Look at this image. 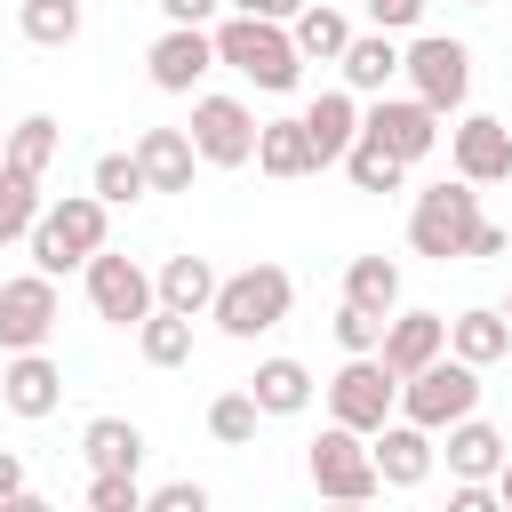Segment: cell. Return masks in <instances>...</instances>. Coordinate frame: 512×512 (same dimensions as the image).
Returning <instances> with one entry per match:
<instances>
[{
	"label": "cell",
	"mask_w": 512,
	"mask_h": 512,
	"mask_svg": "<svg viewBox=\"0 0 512 512\" xmlns=\"http://www.w3.org/2000/svg\"><path fill=\"white\" fill-rule=\"evenodd\" d=\"M344 304L368 312V320H392L400 312V264L392 256H352L344 264Z\"/></svg>",
	"instance_id": "83f0119b"
},
{
	"label": "cell",
	"mask_w": 512,
	"mask_h": 512,
	"mask_svg": "<svg viewBox=\"0 0 512 512\" xmlns=\"http://www.w3.org/2000/svg\"><path fill=\"white\" fill-rule=\"evenodd\" d=\"M0 152H8V128H0Z\"/></svg>",
	"instance_id": "681fc988"
},
{
	"label": "cell",
	"mask_w": 512,
	"mask_h": 512,
	"mask_svg": "<svg viewBox=\"0 0 512 512\" xmlns=\"http://www.w3.org/2000/svg\"><path fill=\"white\" fill-rule=\"evenodd\" d=\"M288 304H296L288 264H248V272H224V280H216L208 320H216L232 344H256V336H272V328L288 320Z\"/></svg>",
	"instance_id": "7a4b0ae2"
},
{
	"label": "cell",
	"mask_w": 512,
	"mask_h": 512,
	"mask_svg": "<svg viewBox=\"0 0 512 512\" xmlns=\"http://www.w3.org/2000/svg\"><path fill=\"white\" fill-rule=\"evenodd\" d=\"M80 280H88V312L96 320H112V328H144L160 304H152V272L136 264V256H88L80 264Z\"/></svg>",
	"instance_id": "30bf717a"
},
{
	"label": "cell",
	"mask_w": 512,
	"mask_h": 512,
	"mask_svg": "<svg viewBox=\"0 0 512 512\" xmlns=\"http://www.w3.org/2000/svg\"><path fill=\"white\" fill-rule=\"evenodd\" d=\"M0 512H56V504H48V496H32V488H24V496H8V504H0Z\"/></svg>",
	"instance_id": "ee69618b"
},
{
	"label": "cell",
	"mask_w": 512,
	"mask_h": 512,
	"mask_svg": "<svg viewBox=\"0 0 512 512\" xmlns=\"http://www.w3.org/2000/svg\"><path fill=\"white\" fill-rule=\"evenodd\" d=\"M88 192H96L104 208H128V200H144L136 152H96V168H88Z\"/></svg>",
	"instance_id": "d6a6232c"
},
{
	"label": "cell",
	"mask_w": 512,
	"mask_h": 512,
	"mask_svg": "<svg viewBox=\"0 0 512 512\" xmlns=\"http://www.w3.org/2000/svg\"><path fill=\"white\" fill-rule=\"evenodd\" d=\"M336 344H344V360H376V344H384V320H368V312H352V304H336Z\"/></svg>",
	"instance_id": "d590c367"
},
{
	"label": "cell",
	"mask_w": 512,
	"mask_h": 512,
	"mask_svg": "<svg viewBox=\"0 0 512 512\" xmlns=\"http://www.w3.org/2000/svg\"><path fill=\"white\" fill-rule=\"evenodd\" d=\"M256 168H264V176H280V184H296V176H320L304 120H256Z\"/></svg>",
	"instance_id": "484cf974"
},
{
	"label": "cell",
	"mask_w": 512,
	"mask_h": 512,
	"mask_svg": "<svg viewBox=\"0 0 512 512\" xmlns=\"http://www.w3.org/2000/svg\"><path fill=\"white\" fill-rule=\"evenodd\" d=\"M304 472H312V488H320V504H368L384 480H376V464H368V440L360 432H344V424H328L312 448H304Z\"/></svg>",
	"instance_id": "9c48e42d"
},
{
	"label": "cell",
	"mask_w": 512,
	"mask_h": 512,
	"mask_svg": "<svg viewBox=\"0 0 512 512\" xmlns=\"http://www.w3.org/2000/svg\"><path fill=\"white\" fill-rule=\"evenodd\" d=\"M56 320H64V304H56V280H40V272H16V280H0V352H8V360H16V352H48Z\"/></svg>",
	"instance_id": "8fae6325"
},
{
	"label": "cell",
	"mask_w": 512,
	"mask_h": 512,
	"mask_svg": "<svg viewBox=\"0 0 512 512\" xmlns=\"http://www.w3.org/2000/svg\"><path fill=\"white\" fill-rule=\"evenodd\" d=\"M80 456H88V472H120V480H136V472H144V424H128V416H88Z\"/></svg>",
	"instance_id": "7402d4cb"
},
{
	"label": "cell",
	"mask_w": 512,
	"mask_h": 512,
	"mask_svg": "<svg viewBox=\"0 0 512 512\" xmlns=\"http://www.w3.org/2000/svg\"><path fill=\"white\" fill-rule=\"evenodd\" d=\"M0 408L24 416V424L56 416V408H64V368H56L48 352H16V360L0 368Z\"/></svg>",
	"instance_id": "2e32d148"
},
{
	"label": "cell",
	"mask_w": 512,
	"mask_h": 512,
	"mask_svg": "<svg viewBox=\"0 0 512 512\" xmlns=\"http://www.w3.org/2000/svg\"><path fill=\"white\" fill-rule=\"evenodd\" d=\"M240 392L256 400V416H304L312 408V368L288 360V352H272V360H256V376Z\"/></svg>",
	"instance_id": "44dd1931"
},
{
	"label": "cell",
	"mask_w": 512,
	"mask_h": 512,
	"mask_svg": "<svg viewBox=\"0 0 512 512\" xmlns=\"http://www.w3.org/2000/svg\"><path fill=\"white\" fill-rule=\"evenodd\" d=\"M344 176H352V184H360V192H400V184H408V168H400V160H392V152H376V144H368V136H360V144H352V152H344Z\"/></svg>",
	"instance_id": "836d02e7"
},
{
	"label": "cell",
	"mask_w": 512,
	"mask_h": 512,
	"mask_svg": "<svg viewBox=\"0 0 512 512\" xmlns=\"http://www.w3.org/2000/svg\"><path fill=\"white\" fill-rule=\"evenodd\" d=\"M224 8H232V16H256V24H296L312 0H224Z\"/></svg>",
	"instance_id": "f35d334b"
},
{
	"label": "cell",
	"mask_w": 512,
	"mask_h": 512,
	"mask_svg": "<svg viewBox=\"0 0 512 512\" xmlns=\"http://www.w3.org/2000/svg\"><path fill=\"white\" fill-rule=\"evenodd\" d=\"M448 168H456V184H504L512 176V128H504V112H456V128H448Z\"/></svg>",
	"instance_id": "4fadbf2b"
},
{
	"label": "cell",
	"mask_w": 512,
	"mask_h": 512,
	"mask_svg": "<svg viewBox=\"0 0 512 512\" xmlns=\"http://www.w3.org/2000/svg\"><path fill=\"white\" fill-rule=\"evenodd\" d=\"M288 40H296V56H304V64H336V56L352 48V24H344V8L312 0V8L288 24Z\"/></svg>",
	"instance_id": "f1b7e54d"
},
{
	"label": "cell",
	"mask_w": 512,
	"mask_h": 512,
	"mask_svg": "<svg viewBox=\"0 0 512 512\" xmlns=\"http://www.w3.org/2000/svg\"><path fill=\"white\" fill-rule=\"evenodd\" d=\"M256 424H264V416H256V400H248V392H216V400H208V432H216L224 448H248V440H256Z\"/></svg>",
	"instance_id": "e575fe53"
},
{
	"label": "cell",
	"mask_w": 512,
	"mask_h": 512,
	"mask_svg": "<svg viewBox=\"0 0 512 512\" xmlns=\"http://www.w3.org/2000/svg\"><path fill=\"white\" fill-rule=\"evenodd\" d=\"M144 72H152V88H160V96H192V88L216 72V40H208V32H184V24H168V32L144 48Z\"/></svg>",
	"instance_id": "9a60e30c"
},
{
	"label": "cell",
	"mask_w": 512,
	"mask_h": 512,
	"mask_svg": "<svg viewBox=\"0 0 512 512\" xmlns=\"http://www.w3.org/2000/svg\"><path fill=\"white\" fill-rule=\"evenodd\" d=\"M368 464H376V480H384V488H424V480H432V464H440V440L392 416V424L368 440Z\"/></svg>",
	"instance_id": "e0dca14e"
},
{
	"label": "cell",
	"mask_w": 512,
	"mask_h": 512,
	"mask_svg": "<svg viewBox=\"0 0 512 512\" xmlns=\"http://www.w3.org/2000/svg\"><path fill=\"white\" fill-rule=\"evenodd\" d=\"M56 152H64V128H56L48 112H24V120H8V152H0V168L40 184V176L56 168Z\"/></svg>",
	"instance_id": "d4e9b609"
},
{
	"label": "cell",
	"mask_w": 512,
	"mask_h": 512,
	"mask_svg": "<svg viewBox=\"0 0 512 512\" xmlns=\"http://www.w3.org/2000/svg\"><path fill=\"white\" fill-rule=\"evenodd\" d=\"M448 512H504V504H496L488 480H456V488H448Z\"/></svg>",
	"instance_id": "ab89813d"
},
{
	"label": "cell",
	"mask_w": 512,
	"mask_h": 512,
	"mask_svg": "<svg viewBox=\"0 0 512 512\" xmlns=\"http://www.w3.org/2000/svg\"><path fill=\"white\" fill-rule=\"evenodd\" d=\"M360 136L376 152H392L400 168H416L424 152H440V112H424L416 96H376V104H360Z\"/></svg>",
	"instance_id": "7c38bea8"
},
{
	"label": "cell",
	"mask_w": 512,
	"mask_h": 512,
	"mask_svg": "<svg viewBox=\"0 0 512 512\" xmlns=\"http://www.w3.org/2000/svg\"><path fill=\"white\" fill-rule=\"evenodd\" d=\"M504 128H512V112H504Z\"/></svg>",
	"instance_id": "f907efd6"
},
{
	"label": "cell",
	"mask_w": 512,
	"mask_h": 512,
	"mask_svg": "<svg viewBox=\"0 0 512 512\" xmlns=\"http://www.w3.org/2000/svg\"><path fill=\"white\" fill-rule=\"evenodd\" d=\"M400 72H408V96L424 104V112H464V96H472V48L464 40H448V32H416L408 48H400Z\"/></svg>",
	"instance_id": "277c9868"
},
{
	"label": "cell",
	"mask_w": 512,
	"mask_h": 512,
	"mask_svg": "<svg viewBox=\"0 0 512 512\" xmlns=\"http://www.w3.org/2000/svg\"><path fill=\"white\" fill-rule=\"evenodd\" d=\"M152 304L176 312V320H200V312L216 304V264H208V256H168V264L152 272Z\"/></svg>",
	"instance_id": "ffe728a7"
},
{
	"label": "cell",
	"mask_w": 512,
	"mask_h": 512,
	"mask_svg": "<svg viewBox=\"0 0 512 512\" xmlns=\"http://www.w3.org/2000/svg\"><path fill=\"white\" fill-rule=\"evenodd\" d=\"M144 512H208V488L200 480H168V488L144 496Z\"/></svg>",
	"instance_id": "8d00e7d4"
},
{
	"label": "cell",
	"mask_w": 512,
	"mask_h": 512,
	"mask_svg": "<svg viewBox=\"0 0 512 512\" xmlns=\"http://www.w3.org/2000/svg\"><path fill=\"white\" fill-rule=\"evenodd\" d=\"M488 488H496V504H504V512H512V456H504V472H496V480H488Z\"/></svg>",
	"instance_id": "f6af8a7d"
},
{
	"label": "cell",
	"mask_w": 512,
	"mask_h": 512,
	"mask_svg": "<svg viewBox=\"0 0 512 512\" xmlns=\"http://www.w3.org/2000/svg\"><path fill=\"white\" fill-rule=\"evenodd\" d=\"M296 120H304V136H312V160H320V168H336V160L360 144V96H344V88H320Z\"/></svg>",
	"instance_id": "ac0fdd59"
},
{
	"label": "cell",
	"mask_w": 512,
	"mask_h": 512,
	"mask_svg": "<svg viewBox=\"0 0 512 512\" xmlns=\"http://www.w3.org/2000/svg\"><path fill=\"white\" fill-rule=\"evenodd\" d=\"M336 72H344V96H384L392 72H400V40L392 32H352V48L336 56Z\"/></svg>",
	"instance_id": "603a6c76"
},
{
	"label": "cell",
	"mask_w": 512,
	"mask_h": 512,
	"mask_svg": "<svg viewBox=\"0 0 512 512\" xmlns=\"http://www.w3.org/2000/svg\"><path fill=\"white\" fill-rule=\"evenodd\" d=\"M192 136L184 128H144L136 136V176H144V192H192Z\"/></svg>",
	"instance_id": "d6986e66"
},
{
	"label": "cell",
	"mask_w": 512,
	"mask_h": 512,
	"mask_svg": "<svg viewBox=\"0 0 512 512\" xmlns=\"http://www.w3.org/2000/svg\"><path fill=\"white\" fill-rule=\"evenodd\" d=\"M360 8L376 32H416V16H424V0H360Z\"/></svg>",
	"instance_id": "74e56055"
},
{
	"label": "cell",
	"mask_w": 512,
	"mask_h": 512,
	"mask_svg": "<svg viewBox=\"0 0 512 512\" xmlns=\"http://www.w3.org/2000/svg\"><path fill=\"white\" fill-rule=\"evenodd\" d=\"M504 352H512V328H504L496 304H472V312L448 320V360H464V368H496Z\"/></svg>",
	"instance_id": "cb8c5ba5"
},
{
	"label": "cell",
	"mask_w": 512,
	"mask_h": 512,
	"mask_svg": "<svg viewBox=\"0 0 512 512\" xmlns=\"http://www.w3.org/2000/svg\"><path fill=\"white\" fill-rule=\"evenodd\" d=\"M504 248H512V232H504V224H488V216H480V232L464 240V256H504Z\"/></svg>",
	"instance_id": "b9f144b4"
},
{
	"label": "cell",
	"mask_w": 512,
	"mask_h": 512,
	"mask_svg": "<svg viewBox=\"0 0 512 512\" xmlns=\"http://www.w3.org/2000/svg\"><path fill=\"white\" fill-rule=\"evenodd\" d=\"M392 416H400V384L384 376V360H344V368L328 376V424L376 440Z\"/></svg>",
	"instance_id": "52a82bcc"
},
{
	"label": "cell",
	"mask_w": 512,
	"mask_h": 512,
	"mask_svg": "<svg viewBox=\"0 0 512 512\" xmlns=\"http://www.w3.org/2000/svg\"><path fill=\"white\" fill-rule=\"evenodd\" d=\"M464 8H488V0H464Z\"/></svg>",
	"instance_id": "c3c4849f"
},
{
	"label": "cell",
	"mask_w": 512,
	"mask_h": 512,
	"mask_svg": "<svg viewBox=\"0 0 512 512\" xmlns=\"http://www.w3.org/2000/svg\"><path fill=\"white\" fill-rule=\"evenodd\" d=\"M224 0H160V16L168 24H184V32H208V16H216Z\"/></svg>",
	"instance_id": "60d3db41"
},
{
	"label": "cell",
	"mask_w": 512,
	"mask_h": 512,
	"mask_svg": "<svg viewBox=\"0 0 512 512\" xmlns=\"http://www.w3.org/2000/svg\"><path fill=\"white\" fill-rule=\"evenodd\" d=\"M40 208H48V200H40V184H32V176H8V168H0V248H8V240H32Z\"/></svg>",
	"instance_id": "1f68e13d"
},
{
	"label": "cell",
	"mask_w": 512,
	"mask_h": 512,
	"mask_svg": "<svg viewBox=\"0 0 512 512\" xmlns=\"http://www.w3.org/2000/svg\"><path fill=\"white\" fill-rule=\"evenodd\" d=\"M184 136H192V160L200 168H248L256 160V112L240 96H192Z\"/></svg>",
	"instance_id": "ba28073f"
},
{
	"label": "cell",
	"mask_w": 512,
	"mask_h": 512,
	"mask_svg": "<svg viewBox=\"0 0 512 512\" xmlns=\"http://www.w3.org/2000/svg\"><path fill=\"white\" fill-rule=\"evenodd\" d=\"M440 456H448V472H456V480H496L512 448H504V432H496V424L464 416V424H448V448H440Z\"/></svg>",
	"instance_id": "4316f807"
},
{
	"label": "cell",
	"mask_w": 512,
	"mask_h": 512,
	"mask_svg": "<svg viewBox=\"0 0 512 512\" xmlns=\"http://www.w3.org/2000/svg\"><path fill=\"white\" fill-rule=\"evenodd\" d=\"M16 32L32 48H72L80 40V0H24L16 8Z\"/></svg>",
	"instance_id": "f546056e"
},
{
	"label": "cell",
	"mask_w": 512,
	"mask_h": 512,
	"mask_svg": "<svg viewBox=\"0 0 512 512\" xmlns=\"http://www.w3.org/2000/svg\"><path fill=\"white\" fill-rule=\"evenodd\" d=\"M480 232V192L472 184H432V192H416V208H408V248L416 256H432V264H448V256H464V240Z\"/></svg>",
	"instance_id": "8992f818"
},
{
	"label": "cell",
	"mask_w": 512,
	"mask_h": 512,
	"mask_svg": "<svg viewBox=\"0 0 512 512\" xmlns=\"http://www.w3.org/2000/svg\"><path fill=\"white\" fill-rule=\"evenodd\" d=\"M136 352H144V368H184V360H192V320L152 312V320L136 328Z\"/></svg>",
	"instance_id": "4dcf8cb0"
},
{
	"label": "cell",
	"mask_w": 512,
	"mask_h": 512,
	"mask_svg": "<svg viewBox=\"0 0 512 512\" xmlns=\"http://www.w3.org/2000/svg\"><path fill=\"white\" fill-rule=\"evenodd\" d=\"M496 312H504V328H512V296H504V304H496Z\"/></svg>",
	"instance_id": "7dc6e473"
},
{
	"label": "cell",
	"mask_w": 512,
	"mask_h": 512,
	"mask_svg": "<svg viewBox=\"0 0 512 512\" xmlns=\"http://www.w3.org/2000/svg\"><path fill=\"white\" fill-rule=\"evenodd\" d=\"M464 416H480V368H464V360H432L424 376H408L400 384V424H416V432H448V424H464Z\"/></svg>",
	"instance_id": "5b68a950"
},
{
	"label": "cell",
	"mask_w": 512,
	"mask_h": 512,
	"mask_svg": "<svg viewBox=\"0 0 512 512\" xmlns=\"http://www.w3.org/2000/svg\"><path fill=\"white\" fill-rule=\"evenodd\" d=\"M0 496H24V456L0 448Z\"/></svg>",
	"instance_id": "7bdbcfd3"
},
{
	"label": "cell",
	"mask_w": 512,
	"mask_h": 512,
	"mask_svg": "<svg viewBox=\"0 0 512 512\" xmlns=\"http://www.w3.org/2000/svg\"><path fill=\"white\" fill-rule=\"evenodd\" d=\"M376 360H384V376L392 384H408V376H424L432 360H448V320L440 312H392L384 320V344H376Z\"/></svg>",
	"instance_id": "5bb4252c"
},
{
	"label": "cell",
	"mask_w": 512,
	"mask_h": 512,
	"mask_svg": "<svg viewBox=\"0 0 512 512\" xmlns=\"http://www.w3.org/2000/svg\"><path fill=\"white\" fill-rule=\"evenodd\" d=\"M0 504H8V496H0Z\"/></svg>",
	"instance_id": "816d5d0a"
},
{
	"label": "cell",
	"mask_w": 512,
	"mask_h": 512,
	"mask_svg": "<svg viewBox=\"0 0 512 512\" xmlns=\"http://www.w3.org/2000/svg\"><path fill=\"white\" fill-rule=\"evenodd\" d=\"M320 512H368V504H320Z\"/></svg>",
	"instance_id": "bcb514c9"
},
{
	"label": "cell",
	"mask_w": 512,
	"mask_h": 512,
	"mask_svg": "<svg viewBox=\"0 0 512 512\" xmlns=\"http://www.w3.org/2000/svg\"><path fill=\"white\" fill-rule=\"evenodd\" d=\"M104 224H112V208H104L96 192H64V200H48L40 224H32V272H40V280L80 272L88 256H104Z\"/></svg>",
	"instance_id": "6da1fadb"
},
{
	"label": "cell",
	"mask_w": 512,
	"mask_h": 512,
	"mask_svg": "<svg viewBox=\"0 0 512 512\" xmlns=\"http://www.w3.org/2000/svg\"><path fill=\"white\" fill-rule=\"evenodd\" d=\"M216 64H232L248 88H264V96H288L296 88V72H304V56H296V40H288V24H256V16H224L216 32Z\"/></svg>",
	"instance_id": "3957f363"
}]
</instances>
